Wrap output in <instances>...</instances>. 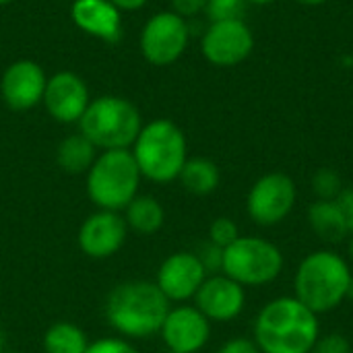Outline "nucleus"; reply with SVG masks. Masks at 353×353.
I'll list each match as a JSON object with an SVG mask.
<instances>
[{"instance_id":"16","label":"nucleus","mask_w":353,"mask_h":353,"mask_svg":"<svg viewBox=\"0 0 353 353\" xmlns=\"http://www.w3.org/2000/svg\"><path fill=\"white\" fill-rule=\"evenodd\" d=\"M46 83L48 79L39 64L33 60H17L4 70L0 91L8 108L29 110L43 99Z\"/></svg>"},{"instance_id":"31","label":"nucleus","mask_w":353,"mask_h":353,"mask_svg":"<svg viewBox=\"0 0 353 353\" xmlns=\"http://www.w3.org/2000/svg\"><path fill=\"white\" fill-rule=\"evenodd\" d=\"M172 6H174L176 14L186 19V17H194L201 10H205L207 0H172Z\"/></svg>"},{"instance_id":"15","label":"nucleus","mask_w":353,"mask_h":353,"mask_svg":"<svg viewBox=\"0 0 353 353\" xmlns=\"http://www.w3.org/2000/svg\"><path fill=\"white\" fill-rule=\"evenodd\" d=\"M46 110L58 122H79L89 105V89L74 72H58L46 83Z\"/></svg>"},{"instance_id":"13","label":"nucleus","mask_w":353,"mask_h":353,"mask_svg":"<svg viewBox=\"0 0 353 353\" xmlns=\"http://www.w3.org/2000/svg\"><path fill=\"white\" fill-rule=\"evenodd\" d=\"M159 335L170 352L196 353L209 343L211 323L196 306L182 304L170 308Z\"/></svg>"},{"instance_id":"8","label":"nucleus","mask_w":353,"mask_h":353,"mask_svg":"<svg viewBox=\"0 0 353 353\" xmlns=\"http://www.w3.org/2000/svg\"><path fill=\"white\" fill-rule=\"evenodd\" d=\"M298 201L296 182L283 172H271L261 176L246 196V213L261 228H273L283 223Z\"/></svg>"},{"instance_id":"22","label":"nucleus","mask_w":353,"mask_h":353,"mask_svg":"<svg viewBox=\"0 0 353 353\" xmlns=\"http://www.w3.org/2000/svg\"><path fill=\"white\" fill-rule=\"evenodd\" d=\"M89 347L87 335L72 323H56L43 335L46 353H85Z\"/></svg>"},{"instance_id":"3","label":"nucleus","mask_w":353,"mask_h":353,"mask_svg":"<svg viewBox=\"0 0 353 353\" xmlns=\"http://www.w3.org/2000/svg\"><path fill=\"white\" fill-rule=\"evenodd\" d=\"M352 265L335 250L321 248L306 254L294 275V296L314 314H327L347 300Z\"/></svg>"},{"instance_id":"36","label":"nucleus","mask_w":353,"mask_h":353,"mask_svg":"<svg viewBox=\"0 0 353 353\" xmlns=\"http://www.w3.org/2000/svg\"><path fill=\"white\" fill-rule=\"evenodd\" d=\"M347 300H353V277L352 283H350V290H347Z\"/></svg>"},{"instance_id":"38","label":"nucleus","mask_w":353,"mask_h":353,"mask_svg":"<svg viewBox=\"0 0 353 353\" xmlns=\"http://www.w3.org/2000/svg\"><path fill=\"white\" fill-rule=\"evenodd\" d=\"M10 2H12V0H0V6H2V4H10Z\"/></svg>"},{"instance_id":"28","label":"nucleus","mask_w":353,"mask_h":353,"mask_svg":"<svg viewBox=\"0 0 353 353\" xmlns=\"http://www.w3.org/2000/svg\"><path fill=\"white\" fill-rule=\"evenodd\" d=\"M85 353H139V350L132 343H128L126 339L108 337V339H99V341L89 343Z\"/></svg>"},{"instance_id":"23","label":"nucleus","mask_w":353,"mask_h":353,"mask_svg":"<svg viewBox=\"0 0 353 353\" xmlns=\"http://www.w3.org/2000/svg\"><path fill=\"white\" fill-rule=\"evenodd\" d=\"M312 190H314L316 199H321V201H335L343 190V180L335 170L321 168L312 176Z\"/></svg>"},{"instance_id":"34","label":"nucleus","mask_w":353,"mask_h":353,"mask_svg":"<svg viewBox=\"0 0 353 353\" xmlns=\"http://www.w3.org/2000/svg\"><path fill=\"white\" fill-rule=\"evenodd\" d=\"M347 252H350V259L353 263V236H350V244H347Z\"/></svg>"},{"instance_id":"2","label":"nucleus","mask_w":353,"mask_h":353,"mask_svg":"<svg viewBox=\"0 0 353 353\" xmlns=\"http://www.w3.org/2000/svg\"><path fill=\"white\" fill-rule=\"evenodd\" d=\"M170 308V300L155 281H126L110 292L105 319L122 337L147 339L161 331Z\"/></svg>"},{"instance_id":"9","label":"nucleus","mask_w":353,"mask_h":353,"mask_svg":"<svg viewBox=\"0 0 353 353\" xmlns=\"http://www.w3.org/2000/svg\"><path fill=\"white\" fill-rule=\"evenodd\" d=\"M188 25L176 12L153 14L141 33V52L145 60L155 66H168L176 62L188 46Z\"/></svg>"},{"instance_id":"35","label":"nucleus","mask_w":353,"mask_h":353,"mask_svg":"<svg viewBox=\"0 0 353 353\" xmlns=\"http://www.w3.org/2000/svg\"><path fill=\"white\" fill-rule=\"evenodd\" d=\"M246 2H252V4H271L275 0H246Z\"/></svg>"},{"instance_id":"39","label":"nucleus","mask_w":353,"mask_h":353,"mask_svg":"<svg viewBox=\"0 0 353 353\" xmlns=\"http://www.w3.org/2000/svg\"><path fill=\"white\" fill-rule=\"evenodd\" d=\"M2 353H21V352H2Z\"/></svg>"},{"instance_id":"25","label":"nucleus","mask_w":353,"mask_h":353,"mask_svg":"<svg viewBox=\"0 0 353 353\" xmlns=\"http://www.w3.org/2000/svg\"><path fill=\"white\" fill-rule=\"evenodd\" d=\"M246 0H207V14L211 23L215 21H228V19H242Z\"/></svg>"},{"instance_id":"17","label":"nucleus","mask_w":353,"mask_h":353,"mask_svg":"<svg viewBox=\"0 0 353 353\" xmlns=\"http://www.w3.org/2000/svg\"><path fill=\"white\" fill-rule=\"evenodd\" d=\"M70 14L79 29L103 41H118L122 35L120 10L108 0H74Z\"/></svg>"},{"instance_id":"27","label":"nucleus","mask_w":353,"mask_h":353,"mask_svg":"<svg viewBox=\"0 0 353 353\" xmlns=\"http://www.w3.org/2000/svg\"><path fill=\"white\" fill-rule=\"evenodd\" d=\"M310 353H352V343L341 333H327L319 335Z\"/></svg>"},{"instance_id":"14","label":"nucleus","mask_w":353,"mask_h":353,"mask_svg":"<svg viewBox=\"0 0 353 353\" xmlns=\"http://www.w3.org/2000/svg\"><path fill=\"white\" fill-rule=\"evenodd\" d=\"M194 306L209 323H232L246 308V288L223 273L209 275L194 296Z\"/></svg>"},{"instance_id":"6","label":"nucleus","mask_w":353,"mask_h":353,"mask_svg":"<svg viewBox=\"0 0 353 353\" xmlns=\"http://www.w3.org/2000/svg\"><path fill=\"white\" fill-rule=\"evenodd\" d=\"M79 126L81 134L101 151L128 149L143 128L139 110L128 99L116 95H103L89 101Z\"/></svg>"},{"instance_id":"18","label":"nucleus","mask_w":353,"mask_h":353,"mask_svg":"<svg viewBox=\"0 0 353 353\" xmlns=\"http://www.w3.org/2000/svg\"><path fill=\"white\" fill-rule=\"evenodd\" d=\"M308 223L310 230L327 244H339L350 238V230L335 201L316 199L308 209Z\"/></svg>"},{"instance_id":"5","label":"nucleus","mask_w":353,"mask_h":353,"mask_svg":"<svg viewBox=\"0 0 353 353\" xmlns=\"http://www.w3.org/2000/svg\"><path fill=\"white\" fill-rule=\"evenodd\" d=\"M141 178L130 149L101 151L87 172V194L97 209L120 213L137 196Z\"/></svg>"},{"instance_id":"7","label":"nucleus","mask_w":353,"mask_h":353,"mask_svg":"<svg viewBox=\"0 0 353 353\" xmlns=\"http://www.w3.org/2000/svg\"><path fill=\"white\" fill-rule=\"evenodd\" d=\"M223 275L242 288H263L283 273V252L277 244L261 236H240L223 250Z\"/></svg>"},{"instance_id":"10","label":"nucleus","mask_w":353,"mask_h":353,"mask_svg":"<svg viewBox=\"0 0 353 353\" xmlns=\"http://www.w3.org/2000/svg\"><path fill=\"white\" fill-rule=\"evenodd\" d=\"M201 48L203 56L213 66L230 68L250 56L254 48V35L242 19L215 21L205 31Z\"/></svg>"},{"instance_id":"19","label":"nucleus","mask_w":353,"mask_h":353,"mask_svg":"<svg viewBox=\"0 0 353 353\" xmlns=\"http://www.w3.org/2000/svg\"><path fill=\"white\" fill-rule=\"evenodd\" d=\"M95 159H97V147L81 132L66 137L56 151V161L60 170L72 176L87 174Z\"/></svg>"},{"instance_id":"24","label":"nucleus","mask_w":353,"mask_h":353,"mask_svg":"<svg viewBox=\"0 0 353 353\" xmlns=\"http://www.w3.org/2000/svg\"><path fill=\"white\" fill-rule=\"evenodd\" d=\"M242 234H240V228H238V223L232 219V217H217V219H213L211 221V225H209V242H213L215 246H219V248H228V246H232L238 238H240Z\"/></svg>"},{"instance_id":"4","label":"nucleus","mask_w":353,"mask_h":353,"mask_svg":"<svg viewBox=\"0 0 353 353\" xmlns=\"http://www.w3.org/2000/svg\"><path fill=\"white\" fill-rule=\"evenodd\" d=\"M132 155L143 178L157 184L178 180L188 159L186 137L172 120H153L141 128Z\"/></svg>"},{"instance_id":"32","label":"nucleus","mask_w":353,"mask_h":353,"mask_svg":"<svg viewBox=\"0 0 353 353\" xmlns=\"http://www.w3.org/2000/svg\"><path fill=\"white\" fill-rule=\"evenodd\" d=\"M108 2H112L118 10H137L145 6L147 0H108Z\"/></svg>"},{"instance_id":"29","label":"nucleus","mask_w":353,"mask_h":353,"mask_svg":"<svg viewBox=\"0 0 353 353\" xmlns=\"http://www.w3.org/2000/svg\"><path fill=\"white\" fill-rule=\"evenodd\" d=\"M217 353H261L256 343L248 337H234L230 341H225Z\"/></svg>"},{"instance_id":"1","label":"nucleus","mask_w":353,"mask_h":353,"mask_svg":"<svg viewBox=\"0 0 353 353\" xmlns=\"http://www.w3.org/2000/svg\"><path fill=\"white\" fill-rule=\"evenodd\" d=\"M252 333L261 353H310L321 323L296 296H279L259 310Z\"/></svg>"},{"instance_id":"12","label":"nucleus","mask_w":353,"mask_h":353,"mask_svg":"<svg viewBox=\"0 0 353 353\" xmlns=\"http://www.w3.org/2000/svg\"><path fill=\"white\" fill-rule=\"evenodd\" d=\"M128 225L124 221V215L118 211H103L97 209V213L89 215L81 230H79V248L89 259H110L114 256L126 242Z\"/></svg>"},{"instance_id":"33","label":"nucleus","mask_w":353,"mask_h":353,"mask_svg":"<svg viewBox=\"0 0 353 353\" xmlns=\"http://www.w3.org/2000/svg\"><path fill=\"white\" fill-rule=\"evenodd\" d=\"M296 2H300V4H304V6H319V4H325V2H329V0H296Z\"/></svg>"},{"instance_id":"37","label":"nucleus","mask_w":353,"mask_h":353,"mask_svg":"<svg viewBox=\"0 0 353 353\" xmlns=\"http://www.w3.org/2000/svg\"><path fill=\"white\" fill-rule=\"evenodd\" d=\"M4 352V337H2V331H0V353Z\"/></svg>"},{"instance_id":"30","label":"nucleus","mask_w":353,"mask_h":353,"mask_svg":"<svg viewBox=\"0 0 353 353\" xmlns=\"http://www.w3.org/2000/svg\"><path fill=\"white\" fill-rule=\"evenodd\" d=\"M335 203L341 209V215L345 219V225L350 230V236H353V188H343L341 194L335 199Z\"/></svg>"},{"instance_id":"40","label":"nucleus","mask_w":353,"mask_h":353,"mask_svg":"<svg viewBox=\"0 0 353 353\" xmlns=\"http://www.w3.org/2000/svg\"><path fill=\"white\" fill-rule=\"evenodd\" d=\"M165 353H176V352H170V350H168V352H165Z\"/></svg>"},{"instance_id":"21","label":"nucleus","mask_w":353,"mask_h":353,"mask_svg":"<svg viewBox=\"0 0 353 353\" xmlns=\"http://www.w3.org/2000/svg\"><path fill=\"white\" fill-rule=\"evenodd\" d=\"M178 180L190 194L207 196L217 190L221 182V172L215 165V161L207 157H188Z\"/></svg>"},{"instance_id":"20","label":"nucleus","mask_w":353,"mask_h":353,"mask_svg":"<svg viewBox=\"0 0 353 353\" xmlns=\"http://www.w3.org/2000/svg\"><path fill=\"white\" fill-rule=\"evenodd\" d=\"M124 221H126L128 230L143 234V236H151L163 228L165 211L155 196H139L137 194L130 201V205L124 209Z\"/></svg>"},{"instance_id":"11","label":"nucleus","mask_w":353,"mask_h":353,"mask_svg":"<svg viewBox=\"0 0 353 353\" xmlns=\"http://www.w3.org/2000/svg\"><path fill=\"white\" fill-rule=\"evenodd\" d=\"M207 271L194 252H174L170 254L155 277V285L170 302L194 300L196 292L207 279Z\"/></svg>"},{"instance_id":"26","label":"nucleus","mask_w":353,"mask_h":353,"mask_svg":"<svg viewBox=\"0 0 353 353\" xmlns=\"http://www.w3.org/2000/svg\"><path fill=\"white\" fill-rule=\"evenodd\" d=\"M194 254L199 256V261L205 267L207 275L221 273V269H223V248H219V246H215L213 242L207 240L205 244L199 246V250Z\"/></svg>"}]
</instances>
